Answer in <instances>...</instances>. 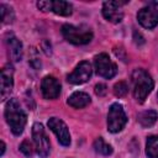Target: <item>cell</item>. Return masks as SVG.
<instances>
[{
	"instance_id": "25",
	"label": "cell",
	"mask_w": 158,
	"mask_h": 158,
	"mask_svg": "<svg viewBox=\"0 0 158 158\" xmlns=\"http://www.w3.org/2000/svg\"><path fill=\"white\" fill-rule=\"evenodd\" d=\"M4 152H5V143L1 141V153H0V154L2 156V154H4Z\"/></svg>"
},
{
	"instance_id": "20",
	"label": "cell",
	"mask_w": 158,
	"mask_h": 158,
	"mask_svg": "<svg viewBox=\"0 0 158 158\" xmlns=\"http://www.w3.org/2000/svg\"><path fill=\"white\" fill-rule=\"evenodd\" d=\"M127 91H128V86H127V84L125 81H118V83H116L114 85V94L116 96H118V98L125 96L127 94Z\"/></svg>"
},
{
	"instance_id": "1",
	"label": "cell",
	"mask_w": 158,
	"mask_h": 158,
	"mask_svg": "<svg viewBox=\"0 0 158 158\" xmlns=\"http://www.w3.org/2000/svg\"><path fill=\"white\" fill-rule=\"evenodd\" d=\"M5 118L14 135L19 136L23 132L27 117L16 99H10L7 101L5 107Z\"/></svg>"
},
{
	"instance_id": "16",
	"label": "cell",
	"mask_w": 158,
	"mask_h": 158,
	"mask_svg": "<svg viewBox=\"0 0 158 158\" xmlns=\"http://www.w3.org/2000/svg\"><path fill=\"white\" fill-rule=\"evenodd\" d=\"M158 118V114L157 111L154 110H146V111H142L141 114H138L137 116V121L139 122V125L142 127H151L156 123Z\"/></svg>"
},
{
	"instance_id": "9",
	"label": "cell",
	"mask_w": 158,
	"mask_h": 158,
	"mask_svg": "<svg viewBox=\"0 0 158 158\" xmlns=\"http://www.w3.org/2000/svg\"><path fill=\"white\" fill-rule=\"evenodd\" d=\"M91 72H93L91 64H90L89 62H86V60H83V62H80V63L75 67V69L67 77V80H68L70 84H75V85L83 84V83H85V81L89 80V78L91 77Z\"/></svg>"
},
{
	"instance_id": "26",
	"label": "cell",
	"mask_w": 158,
	"mask_h": 158,
	"mask_svg": "<svg viewBox=\"0 0 158 158\" xmlns=\"http://www.w3.org/2000/svg\"><path fill=\"white\" fill-rule=\"evenodd\" d=\"M157 98H158V94H157Z\"/></svg>"
},
{
	"instance_id": "3",
	"label": "cell",
	"mask_w": 158,
	"mask_h": 158,
	"mask_svg": "<svg viewBox=\"0 0 158 158\" xmlns=\"http://www.w3.org/2000/svg\"><path fill=\"white\" fill-rule=\"evenodd\" d=\"M62 35L72 44H86L93 40V32L85 25H63Z\"/></svg>"
},
{
	"instance_id": "10",
	"label": "cell",
	"mask_w": 158,
	"mask_h": 158,
	"mask_svg": "<svg viewBox=\"0 0 158 158\" xmlns=\"http://www.w3.org/2000/svg\"><path fill=\"white\" fill-rule=\"evenodd\" d=\"M48 127L54 132V135L58 138V142L62 146L67 147L70 144V133L64 121H62L58 117H51L48 120Z\"/></svg>"
},
{
	"instance_id": "14",
	"label": "cell",
	"mask_w": 158,
	"mask_h": 158,
	"mask_svg": "<svg viewBox=\"0 0 158 158\" xmlns=\"http://www.w3.org/2000/svg\"><path fill=\"white\" fill-rule=\"evenodd\" d=\"M6 43L10 51L11 59L14 62H20L22 59V43L20 42V40H17L12 33H9L6 38Z\"/></svg>"
},
{
	"instance_id": "22",
	"label": "cell",
	"mask_w": 158,
	"mask_h": 158,
	"mask_svg": "<svg viewBox=\"0 0 158 158\" xmlns=\"http://www.w3.org/2000/svg\"><path fill=\"white\" fill-rule=\"evenodd\" d=\"M20 151L26 156V157H31L33 154V146L28 139H25L21 144H20Z\"/></svg>"
},
{
	"instance_id": "5",
	"label": "cell",
	"mask_w": 158,
	"mask_h": 158,
	"mask_svg": "<svg viewBox=\"0 0 158 158\" xmlns=\"http://www.w3.org/2000/svg\"><path fill=\"white\" fill-rule=\"evenodd\" d=\"M138 22L144 28H153L158 25V2L149 1L146 6H143L137 14Z\"/></svg>"
},
{
	"instance_id": "13",
	"label": "cell",
	"mask_w": 158,
	"mask_h": 158,
	"mask_svg": "<svg viewBox=\"0 0 158 158\" xmlns=\"http://www.w3.org/2000/svg\"><path fill=\"white\" fill-rule=\"evenodd\" d=\"M14 86V68L10 63L5 64L1 69V86H0V91H1V99L5 100Z\"/></svg>"
},
{
	"instance_id": "17",
	"label": "cell",
	"mask_w": 158,
	"mask_h": 158,
	"mask_svg": "<svg viewBox=\"0 0 158 158\" xmlns=\"http://www.w3.org/2000/svg\"><path fill=\"white\" fill-rule=\"evenodd\" d=\"M146 153L149 158H158V136H151L146 143Z\"/></svg>"
},
{
	"instance_id": "19",
	"label": "cell",
	"mask_w": 158,
	"mask_h": 158,
	"mask_svg": "<svg viewBox=\"0 0 158 158\" xmlns=\"http://www.w3.org/2000/svg\"><path fill=\"white\" fill-rule=\"evenodd\" d=\"M0 11H1V20L4 23H10L14 21V11L10 6L1 4L0 5Z\"/></svg>"
},
{
	"instance_id": "24",
	"label": "cell",
	"mask_w": 158,
	"mask_h": 158,
	"mask_svg": "<svg viewBox=\"0 0 158 158\" xmlns=\"http://www.w3.org/2000/svg\"><path fill=\"white\" fill-rule=\"evenodd\" d=\"M133 38H135V42H136L137 44H142V43L144 42L143 37H142V36H141V33H139V32H137V31H135V32H133Z\"/></svg>"
},
{
	"instance_id": "6",
	"label": "cell",
	"mask_w": 158,
	"mask_h": 158,
	"mask_svg": "<svg viewBox=\"0 0 158 158\" xmlns=\"http://www.w3.org/2000/svg\"><path fill=\"white\" fill-rule=\"evenodd\" d=\"M32 137H33L35 147H36V151H37L38 156L41 158L48 157L51 144H49V139L46 135V131H44V128L41 123H38V122L33 123V126H32Z\"/></svg>"
},
{
	"instance_id": "2",
	"label": "cell",
	"mask_w": 158,
	"mask_h": 158,
	"mask_svg": "<svg viewBox=\"0 0 158 158\" xmlns=\"http://www.w3.org/2000/svg\"><path fill=\"white\" fill-rule=\"evenodd\" d=\"M131 79L133 85V96L139 104H142L154 86L153 79L144 69H135Z\"/></svg>"
},
{
	"instance_id": "21",
	"label": "cell",
	"mask_w": 158,
	"mask_h": 158,
	"mask_svg": "<svg viewBox=\"0 0 158 158\" xmlns=\"http://www.w3.org/2000/svg\"><path fill=\"white\" fill-rule=\"evenodd\" d=\"M30 64L35 68V69H38L41 67V60H40V56L37 53V51L35 48H31L30 51Z\"/></svg>"
},
{
	"instance_id": "11",
	"label": "cell",
	"mask_w": 158,
	"mask_h": 158,
	"mask_svg": "<svg viewBox=\"0 0 158 158\" xmlns=\"http://www.w3.org/2000/svg\"><path fill=\"white\" fill-rule=\"evenodd\" d=\"M37 6L42 11H52L60 16H69L72 14V4L62 0L57 1H38Z\"/></svg>"
},
{
	"instance_id": "4",
	"label": "cell",
	"mask_w": 158,
	"mask_h": 158,
	"mask_svg": "<svg viewBox=\"0 0 158 158\" xmlns=\"http://www.w3.org/2000/svg\"><path fill=\"white\" fill-rule=\"evenodd\" d=\"M127 122V116L121 104L115 102L110 106L107 114V130L112 133L120 132Z\"/></svg>"
},
{
	"instance_id": "8",
	"label": "cell",
	"mask_w": 158,
	"mask_h": 158,
	"mask_svg": "<svg viewBox=\"0 0 158 158\" xmlns=\"http://www.w3.org/2000/svg\"><path fill=\"white\" fill-rule=\"evenodd\" d=\"M127 1H105L102 4V15L104 17L112 22V23H118L123 19V11L122 6Z\"/></svg>"
},
{
	"instance_id": "7",
	"label": "cell",
	"mask_w": 158,
	"mask_h": 158,
	"mask_svg": "<svg viewBox=\"0 0 158 158\" xmlns=\"http://www.w3.org/2000/svg\"><path fill=\"white\" fill-rule=\"evenodd\" d=\"M94 65H95V70L96 73L106 79L112 78L117 69H116V64L110 59V57L106 53H99L98 56H95L94 58Z\"/></svg>"
},
{
	"instance_id": "18",
	"label": "cell",
	"mask_w": 158,
	"mask_h": 158,
	"mask_svg": "<svg viewBox=\"0 0 158 158\" xmlns=\"http://www.w3.org/2000/svg\"><path fill=\"white\" fill-rule=\"evenodd\" d=\"M94 149L96 153L102 154V156H109L112 153V147L109 143H106L104 141V138H101V137H99L94 141Z\"/></svg>"
},
{
	"instance_id": "23",
	"label": "cell",
	"mask_w": 158,
	"mask_h": 158,
	"mask_svg": "<svg viewBox=\"0 0 158 158\" xmlns=\"http://www.w3.org/2000/svg\"><path fill=\"white\" fill-rule=\"evenodd\" d=\"M106 91H107V89H106V85L105 84L99 83V84L95 85V94L98 96H104L106 94Z\"/></svg>"
},
{
	"instance_id": "12",
	"label": "cell",
	"mask_w": 158,
	"mask_h": 158,
	"mask_svg": "<svg viewBox=\"0 0 158 158\" xmlns=\"http://www.w3.org/2000/svg\"><path fill=\"white\" fill-rule=\"evenodd\" d=\"M41 91H42V95L44 99H48V100L57 99L60 94V84L54 77L47 75L42 79Z\"/></svg>"
},
{
	"instance_id": "15",
	"label": "cell",
	"mask_w": 158,
	"mask_h": 158,
	"mask_svg": "<svg viewBox=\"0 0 158 158\" xmlns=\"http://www.w3.org/2000/svg\"><path fill=\"white\" fill-rule=\"evenodd\" d=\"M91 99L86 93L83 91H75L68 98V105L74 109H83L90 104Z\"/></svg>"
}]
</instances>
